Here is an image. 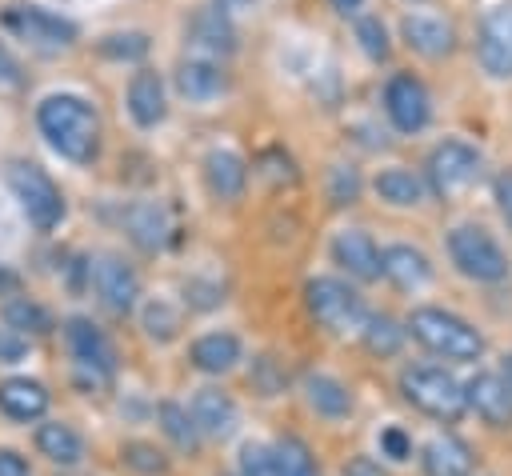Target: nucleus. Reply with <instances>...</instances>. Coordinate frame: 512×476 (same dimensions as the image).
Returning a JSON list of instances; mask_svg holds the SVG:
<instances>
[{
    "instance_id": "obj_1",
    "label": "nucleus",
    "mask_w": 512,
    "mask_h": 476,
    "mask_svg": "<svg viewBox=\"0 0 512 476\" xmlns=\"http://www.w3.org/2000/svg\"><path fill=\"white\" fill-rule=\"evenodd\" d=\"M36 124H40V132L48 136V144L60 156H68L76 164L96 160V152H100V116H96V108L88 100L68 96V92L48 96L36 108Z\"/></svg>"
},
{
    "instance_id": "obj_2",
    "label": "nucleus",
    "mask_w": 512,
    "mask_h": 476,
    "mask_svg": "<svg viewBox=\"0 0 512 476\" xmlns=\"http://www.w3.org/2000/svg\"><path fill=\"white\" fill-rule=\"evenodd\" d=\"M404 332L424 344L428 352L444 356V360H480L484 356V336L456 312L436 308V304H420L408 312Z\"/></svg>"
},
{
    "instance_id": "obj_3",
    "label": "nucleus",
    "mask_w": 512,
    "mask_h": 476,
    "mask_svg": "<svg viewBox=\"0 0 512 476\" xmlns=\"http://www.w3.org/2000/svg\"><path fill=\"white\" fill-rule=\"evenodd\" d=\"M444 244H448V260L456 264V272L476 284H504L512 272L508 252L484 224H456Z\"/></svg>"
},
{
    "instance_id": "obj_4",
    "label": "nucleus",
    "mask_w": 512,
    "mask_h": 476,
    "mask_svg": "<svg viewBox=\"0 0 512 476\" xmlns=\"http://www.w3.org/2000/svg\"><path fill=\"white\" fill-rule=\"evenodd\" d=\"M400 392H404V400L416 412H424V416H432L440 424H456L468 412L464 408V384L452 372L436 368V364H412V368H404L400 372Z\"/></svg>"
},
{
    "instance_id": "obj_5",
    "label": "nucleus",
    "mask_w": 512,
    "mask_h": 476,
    "mask_svg": "<svg viewBox=\"0 0 512 476\" xmlns=\"http://www.w3.org/2000/svg\"><path fill=\"white\" fill-rule=\"evenodd\" d=\"M304 304L312 312L316 324H324L328 332H360V324L368 320L364 300L336 276H312L304 284Z\"/></svg>"
},
{
    "instance_id": "obj_6",
    "label": "nucleus",
    "mask_w": 512,
    "mask_h": 476,
    "mask_svg": "<svg viewBox=\"0 0 512 476\" xmlns=\"http://www.w3.org/2000/svg\"><path fill=\"white\" fill-rule=\"evenodd\" d=\"M480 152L468 144V140H456V136H448V140H440L432 152H428V184L440 192V196H456V192H464V188H472L476 180H480Z\"/></svg>"
},
{
    "instance_id": "obj_7",
    "label": "nucleus",
    "mask_w": 512,
    "mask_h": 476,
    "mask_svg": "<svg viewBox=\"0 0 512 476\" xmlns=\"http://www.w3.org/2000/svg\"><path fill=\"white\" fill-rule=\"evenodd\" d=\"M8 184H12L20 208L28 212V220L40 232H48V228H56L64 220V196H60V188L36 164H12L8 168Z\"/></svg>"
},
{
    "instance_id": "obj_8",
    "label": "nucleus",
    "mask_w": 512,
    "mask_h": 476,
    "mask_svg": "<svg viewBox=\"0 0 512 476\" xmlns=\"http://www.w3.org/2000/svg\"><path fill=\"white\" fill-rule=\"evenodd\" d=\"M476 60L496 80L512 76V0H496L492 8H484L480 36H476Z\"/></svg>"
},
{
    "instance_id": "obj_9",
    "label": "nucleus",
    "mask_w": 512,
    "mask_h": 476,
    "mask_svg": "<svg viewBox=\"0 0 512 476\" xmlns=\"http://www.w3.org/2000/svg\"><path fill=\"white\" fill-rule=\"evenodd\" d=\"M384 112L396 124V132H420L432 120V96L412 72H396L384 84Z\"/></svg>"
},
{
    "instance_id": "obj_10",
    "label": "nucleus",
    "mask_w": 512,
    "mask_h": 476,
    "mask_svg": "<svg viewBox=\"0 0 512 476\" xmlns=\"http://www.w3.org/2000/svg\"><path fill=\"white\" fill-rule=\"evenodd\" d=\"M464 408H472L488 428H512V388L500 372H476L464 384Z\"/></svg>"
},
{
    "instance_id": "obj_11",
    "label": "nucleus",
    "mask_w": 512,
    "mask_h": 476,
    "mask_svg": "<svg viewBox=\"0 0 512 476\" xmlns=\"http://www.w3.org/2000/svg\"><path fill=\"white\" fill-rule=\"evenodd\" d=\"M8 28L20 40H28L32 48H40V52H60V48H68L76 40V28L68 20H60V16L44 12V8H12L8 12Z\"/></svg>"
},
{
    "instance_id": "obj_12",
    "label": "nucleus",
    "mask_w": 512,
    "mask_h": 476,
    "mask_svg": "<svg viewBox=\"0 0 512 476\" xmlns=\"http://www.w3.org/2000/svg\"><path fill=\"white\" fill-rule=\"evenodd\" d=\"M64 336H68V348H72V356H76L80 368H88V372L100 376V380H108V376L116 372V352H112L108 336H104L92 320L72 316V320L64 324Z\"/></svg>"
},
{
    "instance_id": "obj_13",
    "label": "nucleus",
    "mask_w": 512,
    "mask_h": 476,
    "mask_svg": "<svg viewBox=\"0 0 512 476\" xmlns=\"http://www.w3.org/2000/svg\"><path fill=\"white\" fill-rule=\"evenodd\" d=\"M92 284H96V296L104 300V308H112V312L136 308L140 276H136L120 256H100V260L92 264Z\"/></svg>"
},
{
    "instance_id": "obj_14",
    "label": "nucleus",
    "mask_w": 512,
    "mask_h": 476,
    "mask_svg": "<svg viewBox=\"0 0 512 476\" xmlns=\"http://www.w3.org/2000/svg\"><path fill=\"white\" fill-rule=\"evenodd\" d=\"M400 32H404V44H408L412 52L428 56V60H440V56H448V52L456 48L452 24H448L444 16H436V12H408V16L400 20Z\"/></svg>"
},
{
    "instance_id": "obj_15",
    "label": "nucleus",
    "mask_w": 512,
    "mask_h": 476,
    "mask_svg": "<svg viewBox=\"0 0 512 476\" xmlns=\"http://www.w3.org/2000/svg\"><path fill=\"white\" fill-rule=\"evenodd\" d=\"M332 260H336L348 276H356V280H364V284L380 280V248H376V240H372L368 232H360V228H344V232L332 236Z\"/></svg>"
},
{
    "instance_id": "obj_16",
    "label": "nucleus",
    "mask_w": 512,
    "mask_h": 476,
    "mask_svg": "<svg viewBox=\"0 0 512 476\" xmlns=\"http://www.w3.org/2000/svg\"><path fill=\"white\" fill-rule=\"evenodd\" d=\"M188 412H192L196 432L208 436V440L232 436V432H236V420H240L236 400H232L224 388H200V392L192 396V408H188Z\"/></svg>"
},
{
    "instance_id": "obj_17",
    "label": "nucleus",
    "mask_w": 512,
    "mask_h": 476,
    "mask_svg": "<svg viewBox=\"0 0 512 476\" xmlns=\"http://www.w3.org/2000/svg\"><path fill=\"white\" fill-rule=\"evenodd\" d=\"M124 232H128V240H132L136 248L160 252V248L168 244V236H172V220H168L164 204H156V200H136V204L124 212Z\"/></svg>"
},
{
    "instance_id": "obj_18",
    "label": "nucleus",
    "mask_w": 512,
    "mask_h": 476,
    "mask_svg": "<svg viewBox=\"0 0 512 476\" xmlns=\"http://www.w3.org/2000/svg\"><path fill=\"white\" fill-rule=\"evenodd\" d=\"M380 276H388L404 292H416L432 280V260L412 244H388L380 252Z\"/></svg>"
},
{
    "instance_id": "obj_19",
    "label": "nucleus",
    "mask_w": 512,
    "mask_h": 476,
    "mask_svg": "<svg viewBox=\"0 0 512 476\" xmlns=\"http://www.w3.org/2000/svg\"><path fill=\"white\" fill-rule=\"evenodd\" d=\"M176 88H180V96L192 100V104H212L216 96H224L228 76H224V68H220L216 60H200V56H192V60L180 64V72H176Z\"/></svg>"
},
{
    "instance_id": "obj_20",
    "label": "nucleus",
    "mask_w": 512,
    "mask_h": 476,
    "mask_svg": "<svg viewBox=\"0 0 512 476\" xmlns=\"http://www.w3.org/2000/svg\"><path fill=\"white\" fill-rule=\"evenodd\" d=\"M204 184H208L212 196L236 200L244 192V184H248V164L232 148H212L204 156Z\"/></svg>"
},
{
    "instance_id": "obj_21",
    "label": "nucleus",
    "mask_w": 512,
    "mask_h": 476,
    "mask_svg": "<svg viewBox=\"0 0 512 476\" xmlns=\"http://www.w3.org/2000/svg\"><path fill=\"white\" fill-rule=\"evenodd\" d=\"M424 476H472V448L460 436H436L420 452Z\"/></svg>"
},
{
    "instance_id": "obj_22",
    "label": "nucleus",
    "mask_w": 512,
    "mask_h": 476,
    "mask_svg": "<svg viewBox=\"0 0 512 476\" xmlns=\"http://www.w3.org/2000/svg\"><path fill=\"white\" fill-rule=\"evenodd\" d=\"M300 388H304L308 408L316 416H324V420H344L352 412V392L336 376H328V372H308Z\"/></svg>"
},
{
    "instance_id": "obj_23",
    "label": "nucleus",
    "mask_w": 512,
    "mask_h": 476,
    "mask_svg": "<svg viewBox=\"0 0 512 476\" xmlns=\"http://www.w3.org/2000/svg\"><path fill=\"white\" fill-rule=\"evenodd\" d=\"M0 412L12 416V420H40L48 412V392L40 380H28V376H12L0 384Z\"/></svg>"
},
{
    "instance_id": "obj_24",
    "label": "nucleus",
    "mask_w": 512,
    "mask_h": 476,
    "mask_svg": "<svg viewBox=\"0 0 512 476\" xmlns=\"http://www.w3.org/2000/svg\"><path fill=\"white\" fill-rule=\"evenodd\" d=\"M128 112L140 128H152V124L164 120V80H160V72L144 68L128 80Z\"/></svg>"
},
{
    "instance_id": "obj_25",
    "label": "nucleus",
    "mask_w": 512,
    "mask_h": 476,
    "mask_svg": "<svg viewBox=\"0 0 512 476\" xmlns=\"http://www.w3.org/2000/svg\"><path fill=\"white\" fill-rule=\"evenodd\" d=\"M192 364L208 376H220V372H232L236 360H240V340L232 332H204L200 340H192Z\"/></svg>"
},
{
    "instance_id": "obj_26",
    "label": "nucleus",
    "mask_w": 512,
    "mask_h": 476,
    "mask_svg": "<svg viewBox=\"0 0 512 476\" xmlns=\"http://www.w3.org/2000/svg\"><path fill=\"white\" fill-rule=\"evenodd\" d=\"M36 448H40V456H48V460L60 464V468H72V464L84 460V440H80V432H76L72 424H64V420L40 424V428H36Z\"/></svg>"
},
{
    "instance_id": "obj_27",
    "label": "nucleus",
    "mask_w": 512,
    "mask_h": 476,
    "mask_svg": "<svg viewBox=\"0 0 512 476\" xmlns=\"http://www.w3.org/2000/svg\"><path fill=\"white\" fill-rule=\"evenodd\" d=\"M188 44L200 52V60H216V56H228L236 48V36H232V24L224 16L204 12V16L192 20V40Z\"/></svg>"
},
{
    "instance_id": "obj_28",
    "label": "nucleus",
    "mask_w": 512,
    "mask_h": 476,
    "mask_svg": "<svg viewBox=\"0 0 512 476\" xmlns=\"http://www.w3.org/2000/svg\"><path fill=\"white\" fill-rule=\"evenodd\" d=\"M372 188L392 208H416V204H424V180L416 172H408V168H384L372 180Z\"/></svg>"
},
{
    "instance_id": "obj_29",
    "label": "nucleus",
    "mask_w": 512,
    "mask_h": 476,
    "mask_svg": "<svg viewBox=\"0 0 512 476\" xmlns=\"http://www.w3.org/2000/svg\"><path fill=\"white\" fill-rule=\"evenodd\" d=\"M156 420H160V432L172 440L176 452H188V456H192V452L200 448V432H196L192 412H188L184 404H176V400H160Z\"/></svg>"
},
{
    "instance_id": "obj_30",
    "label": "nucleus",
    "mask_w": 512,
    "mask_h": 476,
    "mask_svg": "<svg viewBox=\"0 0 512 476\" xmlns=\"http://www.w3.org/2000/svg\"><path fill=\"white\" fill-rule=\"evenodd\" d=\"M404 324H396L392 316H368L364 324H360V340H364V348L372 352V356H396L400 348H404Z\"/></svg>"
},
{
    "instance_id": "obj_31",
    "label": "nucleus",
    "mask_w": 512,
    "mask_h": 476,
    "mask_svg": "<svg viewBox=\"0 0 512 476\" xmlns=\"http://www.w3.org/2000/svg\"><path fill=\"white\" fill-rule=\"evenodd\" d=\"M4 324L16 336H44V332H52V316L36 300H28V296H12L4 304Z\"/></svg>"
},
{
    "instance_id": "obj_32",
    "label": "nucleus",
    "mask_w": 512,
    "mask_h": 476,
    "mask_svg": "<svg viewBox=\"0 0 512 476\" xmlns=\"http://www.w3.org/2000/svg\"><path fill=\"white\" fill-rule=\"evenodd\" d=\"M268 452H272L280 476H320L316 472V460H312V452H308V444L300 436H280Z\"/></svg>"
},
{
    "instance_id": "obj_33",
    "label": "nucleus",
    "mask_w": 512,
    "mask_h": 476,
    "mask_svg": "<svg viewBox=\"0 0 512 476\" xmlns=\"http://www.w3.org/2000/svg\"><path fill=\"white\" fill-rule=\"evenodd\" d=\"M120 460H124V468H132L136 476H164V472H168V456H164L156 444H148V440H128V444L120 448Z\"/></svg>"
},
{
    "instance_id": "obj_34",
    "label": "nucleus",
    "mask_w": 512,
    "mask_h": 476,
    "mask_svg": "<svg viewBox=\"0 0 512 476\" xmlns=\"http://www.w3.org/2000/svg\"><path fill=\"white\" fill-rule=\"evenodd\" d=\"M180 308L176 304H168V300H152L148 308H144V332L152 336V340H172L176 332H180Z\"/></svg>"
},
{
    "instance_id": "obj_35",
    "label": "nucleus",
    "mask_w": 512,
    "mask_h": 476,
    "mask_svg": "<svg viewBox=\"0 0 512 476\" xmlns=\"http://www.w3.org/2000/svg\"><path fill=\"white\" fill-rule=\"evenodd\" d=\"M100 52L112 56V60H140L148 52V40L140 32H112L100 40Z\"/></svg>"
},
{
    "instance_id": "obj_36",
    "label": "nucleus",
    "mask_w": 512,
    "mask_h": 476,
    "mask_svg": "<svg viewBox=\"0 0 512 476\" xmlns=\"http://www.w3.org/2000/svg\"><path fill=\"white\" fill-rule=\"evenodd\" d=\"M252 384H256L260 396H280L284 384H288V376H284V368L272 356H256L252 360Z\"/></svg>"
},
{
    "instance_id": "obj_37",
    "label": "nucleus",
    "mask_w": 512,
    "mask_h": 476,
    "mask_svg": "<svg viewBox=\"0 0 512 476\" xmlns=\"http://www.w3.org/2000/svg\"><path fill=\"white\" fill-rule=\"evenodd\" d=\"M328 196H332V204H356V196H360V172L352 164H336L332 176H328Z\"/></svg>"
},
{
    "instance_id": "obj_38",
    "label": "nucleus",
    "mask_w": 512,
    "mask_h": 476,
    "mask_svg": "<svg viewBox=\"0 0 512 476\" xmlns=\"http://www.w3.org/2000/svg\"><path fill=\"white\" fill-rule=\"evenodd\" d=\"M356 36H360V44H364V52L372 60H384L388 56V32H384V24L376 16H360L356 20Z\"/></svg>"
},
{
    "instance_id": "obj_39",
    "label": "nucleus",
    "mask_w": 512,
    "mask_h": 476,
    "mask_svg": "<svg viewBox=\"0 0 512 476\" xmlns=\"http://www.w3.org/2000/svg\"><path fill=\"white\" fill-rule=\"evenodd\" d=\"M240 476H280L276 460L264 444H244L240 448Z\"/></svg>"
},
{
    "instance_id": "obj_40",
    "label": "nucleus",
    "mask_w": 512,
    "mask_h": 476,
    "mask_svg": "<svg viewBox=\"0 0 512 476\" xmlns=\"http://www.w3.org/2000/svg\"><path fill=\"white\" fill-rule=\"evenodd\" d=\"M380 456H388V460H408L412 456V436L404 432V428H396V424H388V428H380Z\"/></svg>"
},
{
    "instance_id": "obj_41",
    "label": "nucleus",
    "mask_w": 512,
    "mask_h": 476,
    "mask_svg": "<svg viewBox=\"0 0 512 476\" xmlns=\"http://www.w3.org/2000/svg\"><path fill=\"white\" fill-rule=\"evenodd\" d=\"M184 300L192 308H216L224 300V288L220 284H204V280H188L184 284Z\"/></svg>"
},
{
    "instance_id": "obj_42",
    "label": "nucleus",
    "mask_w": 512,
    "mask_h": 476,
    "mask_svg": "<svg viewBox=\"0 0 512 476\" xmlns=\"http://www.w3.org/2000/svg\"><path fill=\"white\" fill-rule=\"evenodd\" d=\"M24 336H16L12 328H0V364H16L24 356Z\"/></svg>"
},
{
    "instance_id": "obj_43",
    "label": "nucleus",
    "mask_w": 512,
    "mask_h": 476,
    "mask_svg": "<svg viewBox=\"0 0 512 476\" xmlns=\"http://www.w3.org/2000/svg\"><path fill=\"white\" fill-rule=\"evenodd\" d=\"M0 476H32V468H28V460L20 452L0 448Z\"/></svg>"
},
{
    "instance_id": "obj_44",
    "label": "nucleus",
    "mask_w": 512,
    "mask_h": 476,
    "mask_svg": "<svg viewBox=\"0 0 512 476\" xmlns=\"http://www.w3.org/2000/svg\"><path fill=\"white\" fill-rule=\"evenodd\" d=\"M20 84V64H16V56L0 44V88H16Z\"/></svg>"
},
{
    "instance_id": "obj_45",
    "label": "nucleus",
    "mask_w": 512,
    "mask_h": 476,
    "mask_svg": "<svg viewBox=\"0 0 512 476\" xmlns=\"http://www.w3.org/2000/svg\"><path fill=\"white\" fill-rule=\"evenodd\" d=\"M496 200H500L504 220L512 224V176H500V180H496Z\"/></svg>"
},
{
    "instance_id": "obj_46",
    "label": "nucleus",
    "mask_w": 512,
    "mask_h": 476,
    "mask_svg": "<svg viewBox=\"0 0 512 476\" xmlns=\"http://www.w3.org/2000/svg\"><path fill=\"white\" fill-rule=\"evenodd\" d=\"M344 476H384V468L376 464V460H368V456H356L352 464H348V472Z\"/></svg>"
},
{
    "instance_id": "obj_47",
    "label": "nucleus",
    "mask_w": 512,
    "mask_h": 476,
    "mask_svg": "<svg viewBox=\"0 0 512 476\" xmlns=\"http://www.w3.org/2000/svg\"><path fill=\"white\" fill-rule=\"evenodd\" d=\"M252 4H256V0H216V8H212V12H216V16H224V20H232L236 12H248Z\"/></svg>"
},
{
    "instance_id": "obj_48",
    "label": "nucleus",
    "mask_w": 512,
    "mask_h": 476,
    "mask_svg": "<svg viewBox=\"0 0 512 476\" xmlns=\"http://www.w3.org/2000/svg\"><path fill=\"white\" fill-rule=\"evenodd\" d=\"M20 288V276L8 268V264H0V296H8V292H16Z\"/></svg>"
},
{
    "instance_id": "obj_49",
    "label": "nucleus",
    "mask_w": 512,
    "mask_h": 476,
    "mask_svg": "<svg viewBox=\"0 0 512 476\" xmlns=\"http://www.w3.org/2000/svg\"><path fill=\"white\" fill-rule=\"evenodd\" d=\"M332 4H336L340 12H356V8H360V0H332Z\"/></svg>"
},
{
    "instance_id": "obj_50",
    "label": "nucleus",
    "mask_w": 512,
    "mask_h": 476,
    "mask_svg": "<svg viewBox=\"0 0 512 476\" xmlns=\"http://www.w3.org/2000/svg\"><path fill=\"white\" fill-rule=\"evenodd\" d=\"M504 384H508V388H512V352H508V356H504Z\"/></svg>"
}]
</instances>
